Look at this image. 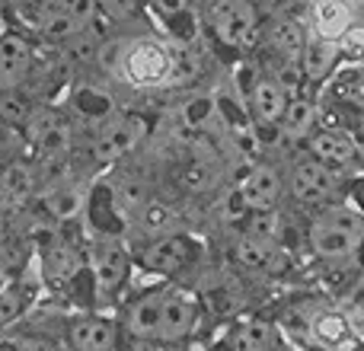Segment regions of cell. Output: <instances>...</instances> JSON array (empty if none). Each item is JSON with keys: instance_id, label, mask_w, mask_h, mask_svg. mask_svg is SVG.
Wrapping results in <instances>:
<instances>
[{"instance_id": "obj_16", "label": "cell", "mask_w": 364, "mask_h": 351, "mask_svg": "<svg viewBox=\"0 0 364 351\" xmlns=\"http://www.w3.org/2000/svg\"><path fill=\"white\" fill-rule=\"evenodd\" d=\"M250 109L252 119L262 122V125H278L288 109V93H284L282 83L269 80V77H259L250 90Z\"/></svg>"}, {"instance_id": "obj_2", "label": "cell", "mask_w": 364, "mask_h": 351, "mask_svg": "<svg viewBox=\"0 0 364 351\" xmlns=\"http://www.w3.org/2000/svg\"><path fill=\"white\" fill-rule=\"evenodd\" d=\"M195 320H198V301L188 291L160 288L128 307L125 329L138 339L182 342L195 329Z\"/></svg>"}, {"instance_id": "obj_24", "label": "cell", "mask_w": 364, "mask_h": 351, "mask_svg": "<svg viewBox=\"0 0 364 351\" xmlns=\"http://www.w3.org/2000/svg\"><path fill=\"white\" fill-rule=\"evenodd\" d=\"M32 291L23 284H10V288H0V333L10 329L13 323H19L26 316V310L32 307Z\"/></svg>"}, {"instance_id": "obj_30", "label": "cell", "mask_w": 364, "mask_h": 351, "mask_svg": "<svg viewBox=\"0 0 364 351\" xmlns=\"http://www.w3.org/2000/svg\"><path fill=\"white\" fill-rule=\"evenodd\" d=\"M151 4L160 16H179L188 10V0H151Z\"/></svg>"}, {"instance_id": "obj_4", "label": "cell", "mask_w": 364, "mask_h": 351, "mask_svg": "<svg viewBox=\"0 0 364 351\" xmlns=\"http://www.w3.org/2000/svg\"><path fill=\"white\" fill-rule=\"evenodd\" d=\"M211 29L230 48H252L259 38V13L250 0H214Z\"/></svg>"}, {"instance_id": "obj_9", "label": "cell", "mask_w": 364, "mask_h": 351, "mask_svg": "<svg viewBox=\"0 0 364 351\" xmlns=\"http://www.w3.org/2000/svg\"><path fill=\"white\" fill-rule=\"evenodd\" d=\"M90 269H93L96 284H100L102 294H112L128 278V249L112 237L96 239L90 246Z\"/></svg>"}, {"instance_id": "obj_8", "label": "cell", "mask_w": 364, "mask_h": 351, "mask_svg": "<svg viewBox=\"0 0 364 351\" xmlns=\"http://www.w3.org/2000/svg\"><path fill=\"white\" fill-rule=\"evenodd\" d=\"M147 134V122L138 115H112L102 122V128L96 131V157L100 160H119L125 153H132L134 147L144 141Z\"/></svg>"}, {"instance_id": "obj_13", "label": "cell", "mask_w": 364, "mask_h": 351, "mask_svg": "<svg viewBox=\"0 0 364 351\" xmlns=\"http://www.w3.org/2000/svg\"><path fill=\"white\" fill-rule=\"evenodd\" d=\"M32 70V48L16 32H0V90H16Z\"/></svg>"}, {"instance_id": "obj_23", "label": "cell", "mask_w": 364, "mask_h": 351, "mask_svg": "<svg viewBox=\"0 0 364 351\" xmlns=\"http://www.w3.org/2000/svg\"><path fill=\"white\" fill-rule=\"evenodd\" d=\"M138 227L144 233H151V237L164 239V237H173L179 227V217L173 207H166L164 201H144V205L138 207Z\"/></svg>"}, {"instance_id": "obj_21", "label": "cell", "mask_w": 364, "mask_h": 351, "mask_svg": "<svg viewBox=\"0 0 364 351\" xmlns=\"http://www.w3.org/2000/svg\"><path fill=\"white\" fill-rule=\"evenodd\" d=\"M316 122H320V109H316L314 99H304V96H297V99H288V109H284L282 115V131L288 134V138L301 141V138H310L316 128Z\"/></svg>"}, {"instance_id": "obj_18", "label": "cell", "mask_w": 364, "mask_h": 351, "mask_svg": "<svg viewBox=\"0 0 364 351\" xmlns=\"http://www.w3.org/2000/svg\"><path fill=\"white\" fill-rule=\"evenodd\" d=\"M83 269V256L68 243H55L42 256V275L48 284H68Z\"/></svg>"}, {"instance_id": "obj_20", "label": "cell", "mask_w": 364, "mask_h": 351, "mask_svg": "<svg viewBox=\"0 0 364 351\" xmlns=\"http://www.w3.org/2000/svg\"><path fill=\"white\" fill-rule=\"evenodd\" d=\"M275 345H278L275 329L262 320L240 323V326H233V333L227 335V348L230 351H272Z\"/></svg>"}, {"instance_id": "obj_12", "label": "cell", "mask_w": 364, "mask_h": 351, "mask_svg": "<svg viewBox=\"0 0 364 351\" xmlns=\"http://www.w3.org/2000/svg\"><path fill=\"white\" fill-rule=\"evenodd\" d=\"M119 326L106 316H74L68 323L70 351H115Z\"/></svg>"}, {"instance_id": "obj_6", "label": "cell", "mask_w": 364, "mask_h": 351, "mask_svg": "<svg viewBox=\"0 0 364 351\" xmlns=\"http://www.w3.org/2000/svg\"><path fill=\"white\" fill-rule=\"evenodd\" d=\"M291 195L301 205H329L336 195L342 192V176L333 166H323L316 160H301L291 170Z\"/></svg>"}, {"instance_id": "obj_1", "label": "cell", "mask_w": 364, "mask_h": 351, "mask_svg": "<svg viewBox=\"0 0 364 351\" xmlns=\"http://www.w3.org/2000/svg\"><path fill=\"white\" fill-rule=\"evenodd\" d=\"M102 64L115 80L138 90L173 87L195 74V58L188 55L186 45L166 42L157 36H138L109 45Z\"/></svg>"}, {"instance_id": "obj_3", "label": "cell", "mask_w": 364, "mask_h": 351, "mask_svg": "<svg viewBox=\"0 0 364 351\" xmlns=\"http://www.w3.org/2000/svg\"><path fill=\"white\" fill-rule=\"evenodd\" d=\"M307 243L323 262H346L364 249V214L355 207H326L307 227Z\"/></svg>"}, {"instance_id": "obj_29", "label": "cell", "mask_w": 364, "mask_h": 351, "mask_svg": "<svg viewBox=\"0 0 364 351\" xmlns=\"http://www.w3.org/2000/svg\"><path fill=\"white\" fill-rule=\"evenodd\" d=\"M96 6L112 19H128V16H134V10H138V0H96Z\"/></svg>"}, {"instance_id": "obj_27", "label": "cell", "mask_w": 364, "mask_h": 351, "mask_svg": "<svg viewBox=\"0 0 364 351\" xmlns=\"http://www.w3.org/2000/svg\"><path fill=\"white\" fill-rule=\"evenodd\" d=\"M336 93L346 102H355V106L364 109V64H348L336 74Z\"/></svg>"}, {"instance_id": "obj_19", "label": "cell", "mask_w": 364, "mask_h": 351, "mask_svg": "<svg viewBox=\"0 0 364 351\" xmlns=\"http://www.w3.org/2000/svg\"><path fill=\"white\" fill-rule=\"evenodd\" d=\"M42 205L55 220H74L87 205V195L77 182H55L42 192Z\"/></svg>"}, {"instance_id": "obj_32", "label": "cell", "mask_w": 364, "mask_h": 351, "mask_svg": "<svg viewBox=\"0 0 364 351\" xmlns=\"http://www.w3.org/2000/svg\"><path fill=\"white\" fill-rule=\"evenodd\" d=\"M0 32H4V29H0Z\"/></svg>"}, {"instance_id": "obj_15", "label": "cell", "mask_w": 364, "mask_h": 351, "mask_svg": "<svg viewBox=\"0 0 364 351\" xmlns=\"http://www.w3.org/2000/svg\"><path fill=\"white\" fill-rule=\"evenodd\" d=\"M93 16H96V0H55L48 16H45V29H48V36L64 38L80 32Z\"/></svg>"}, {"instance_id": "obj_11", "label": "cell", "mask_w": 364, "mask_h": 351, "mask_svg": "<svg viewBox=\"0 0 364 351\" xmlns=\"http://www.w3.org/2000/svg\"><path fill=\"white\" fill-rule=\"evenodd\" d=\"M307 151L310 160H316V163L342 170V166H348L358 157V141L348 131H342V128H323V131H314L307 138Z\"/></svg>"}, {"instance_id": "obj_26", "label": "cell", "mask_w": 364, "mask_h": 351, "mask_svg": "<svg viewBox=\"0 0 364 351\" xmlns=\"http://www.w3.org/2000/svg\"><path fill=\"white\" fill-rule=\"evenodd\" d=\"M0 188L6 192L10 205H19V201H26V198L32 195V188H36L32 170H29L26 163H13V166H6V170L0 173Z\"/></svg>"}, {"instance_id": "obj_25", "label": "cell", "mask_w": 364, "mask_h": 351, "mask_svg": "<svg viewBox=\"0 0 364 351\" xmlns=\"http://www.w3.org/2000/svg\"><path fill=\"white\" fill-rule=\"evenodd\" d=\"M301 55H304V68H307V77H310V80H320V77H326L329 70H333L336 55H339V45L314 38V45H304Z\"/></svg>"}, {"instance_id": "obj_33", "label": "cell", "mask_w": 364, "mask_h": 351, "mask_svg": "<svg viewBox=\"0 0 364 351\" xmlns=\"http://www.w3.org/2000/svg\"><path fill=\"white\" fill-rule=\"evenodd\" d=\"M361 252H364V249H361Z\"/></svg>"}, {"instance_id": "obj_5", "label": "cell", "mask_w": 364, "mask_h": 351, "mask_svg": "<svg viewBox=\"0 0 364 351\" xmlns=\"http://www.w3.org/2000/svg\"><path fill=\"white\" fill-rule=\"evenodd\" d=\"M361 6H364V0H310L307 26L314 32V38L339 45L358 26Z\"/></svg>"}, {"instance_id": "obj_17", "label": "cell", "mask_w": 364, "mask_h": 351, "mask_svg": "<svg viewBox=\"0 0 364 351\" xmlns=\"http://www.w3.org/2000/svg\"><path fill=\"white\" fill-rule=\"evenodd\" d=\"M192 259V243L186 237H164L144 252V265L157 275H176L179 269H186Z\"/></svg>"}, {"instance_id": "obj_31", "label": "cell", "mask_w": 364, "mask_h": 351, "mask_svg": "<svg viewBox=\"0 0 364 351\" xmlns=\"http://www.w3.org/2000/svg\"><path fill=\"white\" fill-rule=\"evenodd\" d=\"M352 198H355V205H358V207H355V211H361V214H364V179L358 182V185H355Z\"/></svg>"}, {"instance_id": "obj_14", "label": "cell", "mask_w": 364, "mask_h": 351, "mask_svg": "<svg viewBox=\"0 0 364 351\" xmlns=\"http://www.w3.org/2000/svg\"><path fill=\"white\" fill-rule=\"evenodd\" d=\"M233 252H237V259L246 269H256V271H278L288 262V252L278 246L275 237H262V233H252V230L237 239Z\"/></svg>"}, {"instance_id": "obj_10", "label": "cell", "mask_w": 364, "mask_h": 351, "mask_svg": "<svg viewBox=\"0 0 364 351\" xmlns=\"http://www.w3.org/2000/svg\"><path fill=\"white\" fill-rule=\"evenodd\" d=\"M278 198H282V176H278L275 166H265V163L252 166L237 188V201L256 214L272 211L278 205Z\"/></svg>"}, {"instance_id": "obj_22", "label": "cell", "mask_w": 364, "mask_h": 351, "mask_svg": "<svg viewBox=\"0 0 364 351\" xmlns=\"http://www.w3.org/2000/svg\"><path fill=\"white\" fill-rule=\"evenodd\" d=\"M348 326H352V323L346 320V313H342L339 307H323L310 316V335H314L316 342H323L326 348L342 345V342L348 339Z\"/></svg>"}, {"instance_id": "obj_7", "label": "cell", "mask_w": 364, "mask_h": 351, "mask_svg": "<svg viewBox=\"0 0 364 351\" xmlns=\"http://www.w3.org/2000/svg\"><path fill=\"white\" fill-rule=\"evenodd\" d=\"M26 134L45 160H64L70 153V125L51 109H32L26 115Z\"/></svg>"}, {"instance_id": "obj_28", "label": "cell", "mask_w": 364, "mask_h": 351, "mask_svg": "<svg viewBox=\"0 0 364 351\" xmlns=\"http://www.w3.org/2000/svg\"><path fill=\"white\" fill-rule=\"evenodd\" d=\"M339 310L346 313L348 323L355 326H364V275H358L339 297Z\"/></svg>"}]
</instances>
